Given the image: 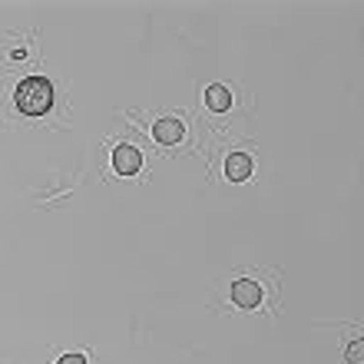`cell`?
Returning a JSON list of instances; mask_svg holds the SVG:
<instances>
[{
	"label": "cell",
	"instance_id": "obj_8",
	"mask_svg": "<svg viewBox=\"0 0 364 364\" xmlns=\"http://www.w3.org/2000/svg\"><path fill=\"white\" fill-rule=\"evenodd\" d=\"M361 341H358V345H355V351H348V364H361Z\"/></svg>",
	"mask_w": 364,
	"mask_h": 364
},
{
	"label": "cell",
	"instance_id": "obj_1",
	"mask_svg": "<svg viewBox=\"0 0 364 364\" xmlns=\"http://www.w3.org/2000/svg\"><path fill=\"white\" fill-rule=\"evenodd\" d=\"M14 100H17L20 113L27 116H43L53 106V83L43 77H27L23 83L17 87V93H14Z\"/></svg>",
	"mask_w": 364,
	"mask_h": 364
},
{
	"label": "cell",
	"instance_id": "obj_5",
	"mask_svg": "<svg viewBox=\"0 0 364 364\" xmlns=\"http://www.w3.org/2000/svg\"><path fill=\"white\" fill-rule=\"evenodd\" d=\"M225 176H229L232 182H245L252 176V159L245 153H232L229 159H225Z\"/></svg>",
	"mask_w": 364,
	"mask_h": 364
},
{
	"label": "cell",
	"instance_id": "obj_7",
	"mask_svg": "<svg viewBox=\"0 0 364 364\" xmlns=\"http://www.w3.org/2000/svg\"><path fill=\"white\" fill-rule=\"evenodd\" d=\"M57 364H87V358L83 355H63Z\"/></svg>",
	"mask_w": 364,
	"mask_h": 364
},
{
	"label": "cell",
	"instance_id": "obj_6",
	"mask_svg": "<svg viewBox=\"0 0 364 364\" xmlns=\"http://www.w3.org/2000/svg\"><path fill=\"white\" fill-rule=\"evenodd\" d=\"M205 103H209L215 113H225V109L232 106V96H229V90H225V87H219V83H215V87L205 90Z\"/></svg>",
	"mask_w": 364,
	"mask_h": 364
},
{
	"label": "cell",
	"instance_id": "obj_2",
	"mask_svg": "<svg viewBox=\"0 0 364 364\" xmlns=\"http://www.w3.org/2000/svg\"><path fill=\"white\" fill-rule=\"evenodd\" d=\"M139 166H143V153H139L133 143H123L113 149V169L119 176H136Z\"/></svg>",
	"mask_w": 364,
	"mask_h": 364
},
{
	"label": "cell",
	"instance_id": "obj_4",
	"mask_svg": "<svg viewBox=\"0 0 364 364\" xmlns=\"http://www.w3.org/2000/svg\"><path fill=\"white\" fill-rule=\"evenodd\" d=\"M153 136L163 146H173V143H179L182 136H186V126H182L179 119H173V116H166V119H159V123L153 126Z\"/></svg>",
	"mask_w": 364,
	"mask_h": 364
},
{
	"label": "cell",
	"instance_id": "obj_3",
	"mask_svg": "<svg viewBox=\"0 0 364 364\" xmlns=\"http://www.w3.org/2000/svg\"><path fill=\"white\" fill-rule=\"evenodd\" d=\"M232 301H235L239 308H259V301H262V288H259V282L239 278V282L232 285Z\"/></svg>",
	"mask_w": 364,
	"mask_h": 364
}]
</instances>
